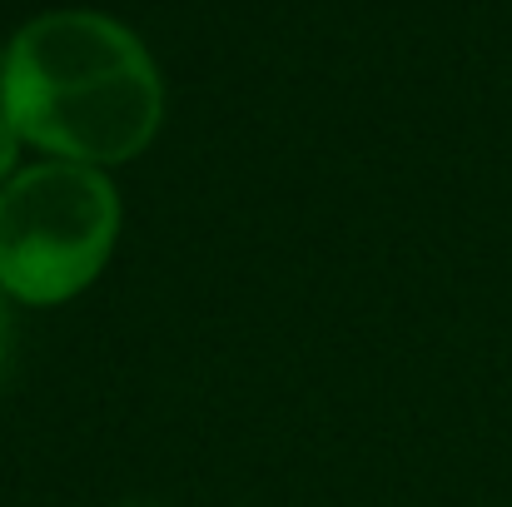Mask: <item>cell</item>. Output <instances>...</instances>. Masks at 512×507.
I'll list each match as a JSON object with an SVG mask.
<instances>
[{"label": "cell", "instance_id": "cell-1", "mask_svg": "<svg viewBox=\"0 0 512 507\" xmlns=\"http://www.w3.org/2000/svg\"><path fill=\"white\" fill-rule=\"evenodd\" d=\"M0 115L45 160L115 169L165 125V75L145 40L105 10L25 20L0 65Z\"/></svg>", "mask_w": 512, "mask_h": 507}, {"label": "cell", "instance_id": "cell-2", "mask_svg": "<svg viewBox=\"0 0 512 507\" xmlns=\"http://www.w3.org/2000/svg\"><path fill=\"white\" fill-rule=\"evenodd\" d=\"M125 224L110 169L40 160L0 189V294L30 309L80 299L115 259Z\"/></svg>", "mask_w": 512, "mask_h": 507}, {"label": "cell", "instance_id": "cell-4", "mask_svg": "<svg viewBox=\"0 0 512 507\" xmlns=\"http://www.w3.org/2000/svg\"><path fill=\"white\" fill-rule=\"evenodd\" d=\"M0 299H5V294H0ZM0 314H5V309H0ZM0 329H5V319H0Z\"/></svg>", "mask_w": 512, "mask_h": 507}, {"label": "cell", "instance_id": "cell-5", "mask_svg": "<svg viewBox=\"0 0 512 507\" xmlns=\"http://www.w3.org/2000/svg\"><path fill=\"white\" fill-rule=\"evenodd\" d=\"M0 65H5V50H0Z\"/></svg>", "mask_w": 512, "mask_h": 507}, {"label": "cell", "instance_id": "cell-3", "mask_svg": "<svg viewBox=\"0 0 512 507\" xmlns=\"http://www.w3.org/2000/svg\"><path fill=\"white\" fill-rule=\"evenodd\" d=\"M20 150H25V140L15 135V125L0 115V189L20 174Z\"/></svg>", "mask_w": 512, "mask_h": 507}]
</instances>
